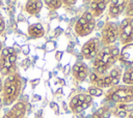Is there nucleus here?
Listing matches in <instances>:
<instances>
[{
	"label": "nucleus",
	"mask_w": 133,
	"mask_h": 118,
	"mask_svg": "<svg viewBox=\"0 0 133 118\" xmlns=\"http://www.w3.org/2000/svg\"><path fill=\"white\" fill-rule=\"evenodd\" d=\"M118 61L127 67L133 64V43L124 46L119 51Z\"/></svg>",
	"instance_id": "4468645a"
},
{
	"label": "nucleus",
	"mask_w": 133,
	"mask_h": 118,
	"mask_svg": "<svg viewBox=\"0 0 133 118\" xmlns=\"http://www.w3.org/2000/svg\"><path fill=\"white\" fill-rule=\"evenodd\" d=\"M43 3L50 10H56L63 5V1H61V0H46Z\"/></svg>",
	"instance_id": "aec40b11"
},
{
	"label": "nucleus",
	"mask_w": 133,
	"mask_h": 118,
	"mask_svg": "<svg viewBox=\"0 0 133 118\" xmlns=\"http://www.w3.org/2000/svg\"><path fill=\"white\" fill-rule=\"evenodd\" d=\"M44 6V3L43 1L41 0H30V1H27L26 4H25V11L30 14V16H37L42 8Z\"/></svg>",
	"instance_id": "dca6fc26"
},
{
	"label": "nucleus",
	"mask_w": 133,
	"mask_h": 118,
	"mask_svg": "<svg viewBox=\"0 0 133 118\" xmlns=\"http://www.w3.org/2000/svg\"><path fill=\"white\" fill-rule=\"evenodd\" d=\"M2 49H3V45H2V41L0 40V55H1V52H2Z\"/></svg>",
	"instance_id": "a878e982"
},
{
	"label": "nucleus",
	"mask_w": 133,
	"mask_h": 118,
	"mask_svg": "<svg viewBox=\"0 0 133 118\" xmlns=\"http://www.w3.org/2000/svg\"><path fill=\"white\" fill-rule=\"evenodd\" d=\"M89 67L86 63L79 61L76 62L72 67V75L77 82H83L89 77Z\"/></svg>",
	"instance_id": "f8f14e48"
},
{
	"label": "nucleus",
	"mask_w": 133,
	"mask_h": 118,
	"mask_svg": "<svg viewBox=\"0 0 133 118\" xmlns=\"http://www.w3.org/2000/svg\"><path fill=\"white\" fill-rule=\"evenodd\" d=\"M27 105L24 100H18L1 118H25Z\"/></svg>",
	"instance_id": "9b49d317"
},
{
	"label": "nucleus",
	"mask_w": 133,
	"mask_h": 118,
	"mask_svg": "<svg viewBox=\"0 0 133 118\" xmlns=\"http://www.w3.org/2000/svg\"><path fill=\"white\" fill-rule=\"evenodd\" d=\"M126 118H133V111H131L130 113H128V115L126 116Z\"/></svg>",
	"instance_id": "393cba45"
},
{
	"label": "nucleus",
	"mask_w": 133,
	"mask_h": 118,
	"mask_svg": "<svg viewBox=\"0 0 133 118\" xmlns=\"http://www.w3.org/2000/svg\"><path fill=\"white\" fill-rule=\"evenodd\" d=\"M17 72V52L14 47H3L0 55V73L7 77Z\"/></svg>",
	"instance_id": "39448f33"
},
{
	"label": "nucleus",
	"mask_w": 133,
	"mask_h": 118,
	"mask_svg": "<svg viewBox=\"0 0 133 118\" xmlns=\"http://www.w3.org/2000/svg\"><path fill=\"white\" fill-rule=\"evenodd\" d=\"M122 82L125 85H133V64L128 66L126 70L123 72Z\"/></svg>",
	"instance_id": "6ab92c4d"
},
{
	"label": "nucleus",
	"mask_w": 133,
	"mask_h": 118,
	"mask_svg": "<svg viewBox=\"0 0 133 118\" xmlns=\"http://www.w3.org/2000/svg\"><path fill=\"white\" fill-rule=\"evenodd\" d=\"M127 0H113L109 1L108 4V16L111 19H116L124 13L127 6Z\"/></svg>",
	"instance_id": "ddd939ff"
},
{
	"label": "nucleus",
	"mask_w": 133,
	"mask_h": 118,
	"mask_svg": "<svg viewBox=\"0 0 133 118\" xmlns=\"http://www.w3.org/2000/svg\"><path fill=\"white\" fill-rule=\"evenodd\" d=\"M27 33H28L29 37H31L33 39H36V38H41V37L44 36L45 29H44V27L41 23H35V24H32L28 27Z\"/></svg>",
	"instance_id": "f3484780"
},
{
	"label": "nucleus",
	"mask_w": 133,
	"mask_h": 118,
	"mask_svg": "<svg viewBox=\"0 0 133 118\" xmlns=\"http://www.w3.org/2000/svg\"><path fill=\"white\" fill-rule=\"evenodd\" d=\"M118 40L123 47L133 43V18H125L118 25Z\"/></svg>",
	"instance_id": "1a4fd4ad"
},
{
	"label": "nucleus",
	"mask_w": 133,
	"mask_h": 118,
	"mask_svg": "<svg viewBox=\"0 0 133 118\" xmlns=\"http://www.w3.org/2000/svg\"><path fill=\"white\" fill-rule=\"evenodd\" d=\"M5 30V22H4V19L0 16V35L4 32Z\"/></svg>",
	"instance_id": "b1692460"
},
{
	"label": "nucleus",
	"mask_w": 133,
	"mask_h": 118,
	"mask_svg": "<svg viewBox=\"0 0 133 118\" xmlns=\"http://www.w3.org/2000/svg\"><path fill=\"white\" fill-rule=\"evenodd\" d=\"M87 94H89L91 97H94V96H101L102 94H103V90L102 89H100V88H98V87H95V86H90L89 88H88V90H87V92H86Z\"/></svg>",
	"instance_id": "412c9836"
},
{
	"label": "nucleus",
	"mask_w": 133,
	"mask_h": 118,
	"mask_svg": "<svg viewBox=\"0 0 133 118\" xmlns=\"http://www.w3.org/2000/svg\"><path fill=\"white\" fill-rule=\"evenodd\" d=\"M95 27H96V19L91 16L89 11H84L75 23L74 30L78 36L84 37L89 35L95 30Z\"/></svg>",
	"instance_id": "423d86ee"
},
{
	"label": "nucleus",
	"mask_w": 133,
	"mask_h": 118,
	"mask_svg": "<svg viewBox=\"0 0 133 118\" xmlns=\"http://www.w3.org/2000/svg\"><path fill=\"white\" fill-rule=\"evenodd\" d=\"M101 40L98 37H91L87 41L84 42V45L81 48V55L86 60H92L99 51L101 50Z\"/></svg>",
	"instance_id": "9d476101"
},
{
	"label": "nucleus",
	"mask_w": 133,
	"mask_h": 118,
	"mask_svg": "<svg viewBox=\"0 0 133 118\" xmlns=\"http://www.w3.org/2000/svg\"><path fill=\"white\" fill-rule=\"evenodd\" d=\"M2 84H3V80L0 77V111L3 107V100H2Z\"/></svg>",
	"instance_id": "5701e85b"
},
{
	"label": "nucleus",
	"mask_w": 133,
	"mask_h": 118,
	"mask_svg": "<svg viewBox=\"0 0 133 118\" xmlns=\"http://www.w3.org/2000/svg\"><path fill=\"white\" fill-rule=\"evenodd\" d=\"M118 40V26L113 22H106L101 30V45L112 46Z\"/></svg>",
	"instance_id": "6e6552de"
},
{
	"label": "nucleus",
	"mask_w": 133,
	"mask_h": 118,
	"mask_svg": "<svg viewBox=\"0 0 133 118\" xmlns=\"http://www.w3.org/2000/svg\"><path fill=\"white\" fill-rule=\"evenodd\" d=\"M108 4H109L108 0H94V1L90 2L88 11L91 13V16L95 19L99 18L104 13V11L107 8Z\"/></svg>",
	"instance_id": "2eb2a0df"
},
{
	"label": "nucleus",
	"mask_w": 133,
	"mask_h": 118,
	"mask_svg": "<svg viewBox=\"0 0 133 118\" xmlns=\"http://www.w3.org/2000/svg\"><path fill=\"white\" fill-rule=\"evenodd\" d=\"M124 14L126 18H133V0L128 1L127 6L124 11Z\"/></svg>",
	"instance_id": "4be33fe9"
},
{
	"label": "nucleus",
	"mask_w": 133,
	"mask_h": 118,
	"mask_svg": "<svg viewBox=\"0 0 133 118\" xmlns=\"http://www.w3.org/2000/svg\"><path fill=\"white\" fill-rule=\"evenodd\" d=\"M105 101L110 104L126 105L133 101V85H117L105 93Z\"/></svg>",
	"instance_id": "20e7f679"
},
{
	"label": "nucleus",
	"mask_w": 133,
	"mask_h": 118,
	"mask_svg": "<svg viewBox=\"0 0 133 118\" xmlns=\"http://www.w3.org/2000/svg\"><path fill=\"white\" fill-rule=\"evenodd\" d=\"M25 118H26V117H25Z\"/></svg>",
	"instance_id": "bb28decb"
},
{
	"label": "nucleus",
	"mask_w": 133,
	"mask_h": 118,
	"mask_svg": "<svg viewBox=\"0 0 133 118\" xmlns=\"http://www.w3.org/2000/svg\"><path fill=\"white\" fill-rule=\"evenodd\" d=\"M92 104V97L86 92H80L72 96L69 101V107L74 114H79L88 109Z\"/></svg>",
	"instance_id": "0eeeda50"
},
{
	"label": "nucleus",
	"mask_w": 133,
	"mask_h": 118,
	"mask_svg": "<svg viewBox=\"0 0 133 118\" xmlns=\"http://www.w3.org/2000/svg\"><path fill=\"white\" fill-rule=\"evenodd\" d=\"M122 76H123L122 67L114 65L107 73L103 76H99V75H96L95 72H90L88 78L91 86L98 87L103 90L105 88L110 89L112 87L117 86L119 81L122 80Z\"/></svg>",
	"instance_id": "7ed1b4c3"
},
{
	"label": "nucleus",
	"mask_w": 133,
	"mask_h": 118,
	"mask_svg": "<svg viewBox=\"0 0 133 118\" xmlns=\"http://www.w3.org/2000/svg\"><path fill=\"white\" fill-rule=\"evenodd\" d=\"M118 56L119 49L115 45L102 47L97 56L92 59V72L99 76L107 73L118 61Z\"/></svg>",
	"instance_id": "f257e3e1"
},
{
	"label": "nucleus",
	"mask_w": 133,
	"mask_h": 118,
	"mask_svg": "<svg viewBox=\"0 0 133 118\" xmlns=\"http://www.w3.org/2000/svg\"><path fill=\"white\" fill-rule=\"evenodd\" d=\"M110 114H111L110 107L107 105H104V106L100 107L97 111H95L92 113V115L90 116V118H109Z\"/></svg>",
	"instance_id": "a211bd4d"
},
{
	"label": "nucleus",
	"mask_w": 133,
	"mask_h": 118,
	"mask_svg": "<svg viewBox=\"0 0 133 118\" xmlns=\"http://www.w3.org/2000/svg\"><path fill=\"white\" fill-rule=\"evenodd\" d=\"M22 78L18 71L4 78L2 84L3 106H12L18 101L22 90Z\"/></svg>",
	"instance_id": "f03ea898"
}]
</instances>
